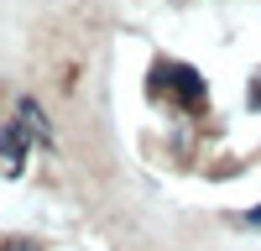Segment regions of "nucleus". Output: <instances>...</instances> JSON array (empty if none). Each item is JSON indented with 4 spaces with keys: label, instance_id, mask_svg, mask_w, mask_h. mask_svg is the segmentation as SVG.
Instances as JSON below:
<instances>
[{
    "label": "nucleus",
    "instance_id": "nucleus-1",
    "mask_svg": "<svg viewBox=\"0 0 261 251\" xmlns=\"http://www.w3.org/2000/svg\"><path fill=\"white\" fill-rule=\"evenodd\" d=\"M172 79H178L183 99L193 105V110H199V105H204V84H199V73H193V68H172Z\"/></svg>",
    "mask_w": 261,
    "mask_h": 251
},
{
    "label": "nucleus",
    "instance_id": "nucleus-2",
    "mask_svg": "<svg viewBox=\"0 0 261 251\" xmlns=\"http://www.w3.org/2000/svg\"><path fill=\"white\" fill-rule=\"evenodd\" d=\"M246 220H251V225H261V204H256V209H251V215H246Z\"/></svg>",
    "mask_w": 261,
    "mask_h": 251
},
{
    "label": "nucleus",
    "instance_id": "nucleus-3",
    "mask_svg": "<svg viewBox=\"0 0 261 251\" xmlns=\"http://www.w3.org/2000/svg\"><path fill=\"white\" fill-rule=\"evenodd\" d=\"M251 105H261V89H251Z\"/></svg>",
    "mask_w": 261,
    "mask_h": 251
}]
</instances>
